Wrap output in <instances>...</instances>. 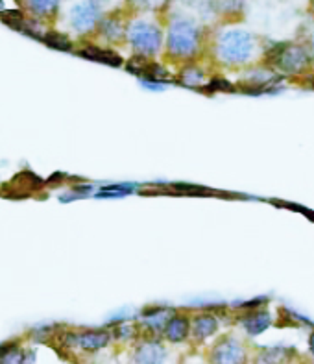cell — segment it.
Masks as SVG:
<instances>
[{"label":"cell","mask_w":314,"mask_h":364,"mask_svg":"<svg viewBox=\"0 0 314 364\" xmlns=\"http://www.w3.org/2000/svg\"><path fill=\"white\" fill-rule=\"evenodd\" d=\"M257 52V41L254 34L243 28L224 30L214 39L213 58L217 65L226 69H248Z\"/></svg>","instance_id":"6da1fadb"},{"label":"cell","mask_w":314,"mask_h":364,"mask_svg":"<svg viewBox=\"0 0 314 364\" xmlns=\"http://www.w3.org/2000/svg\"><path fill=\"white\" fill-rule=\"evenodd\" d=\"M203 37L200 26L191 19L172 20L165 34V50L163 54L172 65H185L196 61L202 52Z\"/></svg>","instance_id":"7a4b0ae2"},{"label":"cell","mask_w":314,"mask_h":364,"mask_svg":"<svg viewBox=\"0 0 314 364\" xmlns=\"http://www.w3.org/2000/svg\"><path fill=\"white\" fill-rule=\"evenodd\" d=\"M264 61L275 74L285 78H303L314 72V54L298 43L278 45Z\"/></svg>","instance_id":"3957f363"},{"label":"cell","mask_w":314,"mask_h":364,"mask_svg":"<svg viewBox=\"0 0 314 364\" xmlns=\"http://www.w3.org/2000/svg\"><path fill=\"white\" fill-rule=\"evenodd\" d=\"M126 43L135 56L153 60L165 50V32L150 20H132L128 25Z\"/></svg>","instance_id":"277c9868"},{"label":"cell","mask_w":314,"mask_h":364,"mask_svg":"<svg viewBox=\"0 0 314 364\" xmlns=\"http://www.w3.org/2000/svg\"><path fill=\"white\" fill-rule=\"evenodd\" d=\"M61 344L69 349H78L83 353H97L113 340V333L107 329H83L67 331L60 337Z\"/></svg>","instance_id":"5b68a950"},{"label":"cell","mask_w":314,"mask_h":364,"mask_svg":"<svg viewBox=\"0 0 314 364\" xmlns=\"http://www.w3.org/2000/svg\"><path fill=\"white\" fill-rule=\"evenodd\" d=\"M209 364H248V348L233 335L218 339L207 353Z\"/></svg>","instance_id":"8992f818"},{"label":"cell","mask_w":314,"mask_h":364,"mask_svg":"<svg viewBox=\"0 0 314 364\" xmlns=\"http://www.w3.org/2000/svg\"><path fill=\"white\" fill-rule=\"evenodd\" d=\"M102 17V4L97 0H80L69 10V25L76 34L86 36L97 30Z\"/></svg>","instance_id":"52a82bcc"},{"label":"cell","mask_w":314,"mask_h":364,"mask_svg":"<svg viewBox=\"0 0 314 364\" xmlns=\"http://www.w3.org/2000/svg\"><path fill=\"white\" fill-rule=\"evenodd\" d=\"M41 189H43V180L30 170H22L4 183V191H0V194L6 198H28Z\"/></svg>","instance_id":"ba28073f"},{"label":"cell","mask_w":314,"mask_h":364,"mask_svg":"<svg viewBox=\"0 0 314 364\" xmlns=\"http://www.w3.org/2000/svg\"><path fill=\"white\" fill-rule=\"evenodd\" d=\"M191 329H193V316L185 311H174L163 328L161 339L170 344H182L191 339Z\"/></svg>","instance_id":"9c48e42d"},{"label":"cell","mask_w":314,"mask_h":364,"mask_svg":"<svg viewBox=\"0 0 314 364\" xmlns=\"http://www.w3.org/2000/svg\"><path fill=\"white\" fill-rule=\"evenodd\" d=\"M167 359V348L156 337L139 340L132 351V364H163Z\"/></svg>","instance_id":"30bf717a"},{"label":"cell","mask_w":314,"mask_h":364,"mask_svg":"<svg viewBox=\"0 0 314 364\" xmlns=\"http://www.w3.org/2000/svg\"><path fill=\"white\" fill-rule=\"evenodd\" d=\"M220 328V320L211 311H200L193 314V329H191V339L194 342H205L211 337L218 333Z\"/></svg>","instance_id":"8fae6325"},{"label":"cell","mask_w":314,"mask_h":364,"mask_svg":"<svg viewBox=\"0 0 314 364\" xmlns=\"http://www.w3.org/2000/svg\"><path fill=\"white\" fill-rule=\"evenodd\" d=\"M97 32L98 36L106 41V43H109V45H117V43L126 41L128 25L126 20L122 19L118 13H111V15L102 17Z\"/></svg>","instance_id":"7c38bea8"},{"label":"cell","mask_w":314,"mask_h":364,"mask_svg":"<svg viewBox=\"0 0 314 364\" xmlns=\"http://www.w3.org/2000/svg\"><path fill=\"white\" fill-rule=\"evenodd\" d=\"M240 325L250 337H257L272 325V316H270L268 309H250L248 313L240 318Z\"/></svg>","instance_id":"4fadbf2b"},{"label":"cell","mask_w":314,"mask_h":364,"mask_svg":"<svg viewBox=\"0 0 314 364\" xmlns=\"http://www.w3.org/2000/svg\"><path fill=\"white\" fill-rule=\"evenodd\" d=\"M174 311L165 307H156V309H148L146 313L141 316V322H139V328L144 329L146 333H150L148 337H156L153 333L161 335L163 328L168 322V318L172 316Z\"/></svg>","instance_id":"5bb4252c"},{"label":"cell","mask_w":314,"mask_h":364,"mask_svg":"<svg viewBox=\"0 0 314 364\" xmlns=\"http://www.w3.org/2000/svg\"><path fill=\"white\" fill-rule=\"evenodd\" d=\"M177 81L185 87H202L207 83V71L196 61H189V63L179 67Z\"/></svg>","instance_id":"9a60e30c"},{"label":"cell","mask_w":314,"mask_h":364,"mask_svg":"<svg viewBox=\"0 0 314 364\" xmlns=\"http://www.w3.org/2000/svg\"><path fill=\"white\" fill-rule=\"evenodd\" d=\"M78 54L83 58H89V60L107 63V65H121L122 63L118 54H115L113 50H107V48H102V46H86V48H81Z\"/></svg>","instance_id":"2e32d148"},{"label":"cell","mask_w":314,"mask_h":364,"mask_svg":"<svg viewBox=\"0 0 314 364\" xmlns=\"http://www.w3.org/2000/svg\"><path fill=\"white\" fill-rule=\"evenodd\" d=\"M26 6H28V10L32 11L34 17L48 19L60 8V0H26Z\"/></svg>","instance_id":"e0dca14e"},{"label":"cell","mask_w":314,"mask_h":364,"mask_svg":"<svg viewBox=\"0 0 314 364\" xmlns=\"http://www.w3.org/2000/svg\"><path fill=\"white\" fill-rule=\"evenodd\" d=\"M32 360H34V353L22 349L15 342L10 344V348L6 349L4 355L0 357V363L2 364H32Z\"/></svg>","instance_id":"ac0fdd59"},{"label":"cell","mask_w":314,"mask_h":364,"mask_svg":"<svg viewBox=\"0 0 314 364\" xmlns=\"http://www.w3.org/2000/svg\"><path fill=\"white\" fill-rule=\"evenodd\" d=\"M43 43L61 52L72 50V41L69 39V36L60 34V32H46V34H43Z\"/></svg>","instance_id":"d6986e66"},{"label":"cell","mask_w":314,"mask_h":364,"mask_svg":"<svg viewBox=\"0 0 314 364\" xmlns=\"http://www.w3.org/2000/svg\"><path fill=\"white\" fill-rule=\"evenodd\" d=\"M139 324H121L117 328L113 329V339L117 340H135L137 339V333H139Z\"/></svg>","instance_id":"ffe728a7"},{"label":"cell","mask_w":314,"mask_h":364,"mask_svg":"<svg viewBox=\"0 0 314 364\" xmlns=\"http://www.w3.org/2000/svg\"><path fill=\"white\" fill-rule=\"evenodd\" d=\"M133 4H137L139 8H146V10H156L165 4V0H133Z\"/></svg>","instance_id":"44dd1931"},{"label":"cell","mask_w":314,"mask_h":364,"mask_svg":"<svg viewBox=\"0 0 314 364\" xmlns=\"http://www.w3.org/2000/svg\"><path fill=\"white\" fill-rule=\"evenodd\" d=\"M309 348H310V351H313V355H314V331H313V333H310V337H309Z\"/></svg>","instance_id":"7402d4cb"},{"label":"cell","mask_w":314,"mask_h":364,"mask_svg":"<svg viewBox=\"0 0 314 364\" xmlns=\"http://www.w3.org/2000/svg\"><path fill=\"white\" fill-rule=\"evenodd\" d=\"M98 4H104V2H106V0H97Z\"/></svg>","instance_id":"603a6c76"},{"label":"cell","mask_w":314,"mask_h":364,"mask_svg":"<svg viewBox=\"0 0 314 364\" xmlns=\"http://www.w3.org/2000/svg\"><path fill=\"white\" fill-rule=\"evenodd\" d=\"M0 364H2V363H0Z\"/></svg>","instance_id":"cb8c5ba5"}]
</instances>
